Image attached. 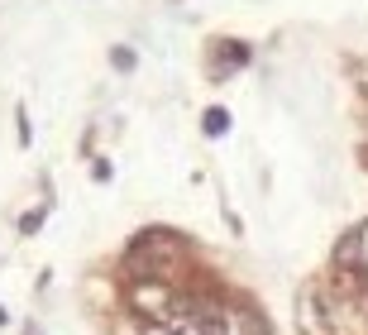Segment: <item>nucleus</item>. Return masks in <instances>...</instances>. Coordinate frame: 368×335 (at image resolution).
<instances>
[{"instance_id": "1", "label": "nucleus", "mask_w": 368, "mask_h": 335, "mask_svg": "<svg viewBox=\"0 0 368 335\" xmlns=\"http://www.w3.org/2000/svg\"><path fill=\"white\" fill-rule=\"evenodd\" d=\"M201 129H206V134H225V129H230V115H225L220 106H210L206 120H201Z\"/></svg>"}, {"instance_id": "2", "label": "nucleus", "mask_w": 368, "mask_h": 335, "mask_svg": "<svg viewBox=\"0 0 368 335\" xmlns=\"http://www.w3.org/2000/svg\"><path fill=\"white\" fill-rule=\"evenodd\" d=\"M230 63H249V48L244 44H225L220 48V67H230Z\"/></svg>"}, {"instance_id": "3", "label": "nucleus", "mask_w": 368, "mask_h": 335, "mask_svg": "<svg viewBox=\"0 0 368 335\" xmlns=\"http://www.w3.org/2000/svg\"><path fill=\"white\" fill-rule=\"evenodd\" d=\"M111 63H115V72H129V67H134V53H129V48H111Z\"/></svg>"}, {"instance_id": "4", "label": "nucleus", "mask_w": 368, "mask_h": 335, "mask_svg": "<svg viewBox=\"0 0 368 335\" xmlns=\"http://www.w3.org/2000/svg\"><path fill=\"white\" fill-rule=\"evenodd\" d=\"M39 221H44V206H39V211H29V216L19 221V230H24V235H34V230H39Z\"/></svg>"}]
</instances>
